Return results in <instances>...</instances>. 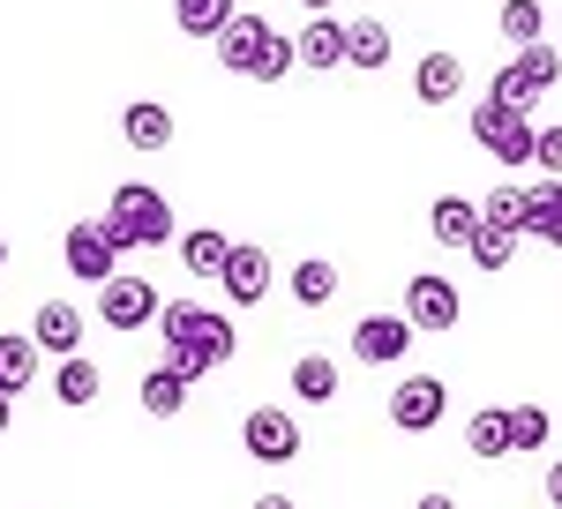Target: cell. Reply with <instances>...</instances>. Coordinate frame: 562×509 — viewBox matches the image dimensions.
Returning a JSON list of instances; mask_svg holds the SVG:
<instances>
[{
  "label": "cell",
  "instance_id": "18",
  "mask_svg": "<svg viewBox=\"0 0 562 509\" xmlns=\"http://www.w3.org/2000/svg\"><path fill=\"white\" fill-rule=\"evenodd\" d=\"M121 135H128L135 150H166V143H173V113H166L158 98H135L128 113H121Z\"/></svg>",
  "mask_w": 562,
  "mask_h": 509
},
{
  "label": "cell",
  "instance_id": "12",
  "mask_svg": "<svg viewBox=\"0 0 562 509\" xmlns=\"http://www.w3.org/2000/svg\"><path fill=\"white\" fill-rule=\"evenodd\" d=\"M31 344L53 352V360H76V352H83V315H76L68 299H45L38 323H31Z\"/></svg>",
  "mask_w": 562,
  "mask_h": 509
},
{
  "label": "cell",
  "instance_id": "27",
  "mask_svg": "<svg viewBox=\"0 0 562 509\" xmlns=\"http://www.w3.org/2000/svg\"><path fill=\"white\" fill-rule=\"evenodd\" d=\"M53 389H60V405H90L98 389H105V375H98V360H60V375H53Z\"/></svg>",
  "mask_w": 562,
  "mask_h": 509
},
{
  "label": "cell",
  "instance_id": "17",
  "mask_svg": "<svg viewBox=\"0 0 562 509\" xmlns=\"http://www.w3.org/2000/svg\"><path fill=\"white\" fill-rule=\"evenodd\" d=\"M525 233L562 248V180H532L525 188Z\"/></svg>",
  "mask_w": 562,
  "mask_h": 509
},
{
  "label": "cell",
  "instance_id": "22",
  "mask_svg": "<svg viewBox=\"0 0 562 509\" xmlns=\"http://www.w3.org/2000/svg\"><path fill=\"white\" fill-rule=\"evenodd\" d=\"M480 233H510V240H518V233H525V188L495 180V195L480 203Z\"/></svg>",
  "mask_w": 562,
  "mask_h": 509
},
{
  "label": "cell",
  "instance_id": "9",
  "mask_svg": "<svg viewBox=\"0 0 562 509\" xmlns=\"http://www.w3.org/2000/svg\"><path fill=\"white\" fill-rule=\"evenodd\" d=\"M458 315H465V299H458L450 278L420 270V278L405 285V330H458Z\"/></svg>",
  "mask_w": 562,
  "mask_h": 509
},
{
  "label": "cell",
  "instance_id": "36",
  "mask_svg": "<svg viewBox=\"0 0 562 509\" xmlns=\"http://www.w3.org/2000/svg\"><path fill=\"white\" fill-rule=\"evenodd\" d=\"M307 15H330V0H307Z\"/></svg>",
  "mask_w": 562,
  "mask_h": 509
},
{
  "label": "cell",
  "instance_id": "6",
  "mask_svg": "<svg viewBox=\"0 0 562 509\" xmlns=\"http://www.w3.org/2000/svg\"><path fill=\"white\" fill-rule=\"evenodd\" d=\"M240 442H248L256 465H293V457H301V420L278 412V405H256V412L240 420Z\"/></svg>",
  "mask_w": 562,
  "mask_h": 509
},
{
  "label": "cell",
  "instance_id": "33",
  "mask_svg": "<svg viewBox=\"0 0 562 509\" xmlns=\"http://www.w3.org/2000/svg\"><path fill=\"white\" fill-rule=\"evenodd\" d=\"M540 487H548V502L562 509V457H555V465H548V479H540Z\"/></svg>",
  "mask_w": 562,
  "mask_h": 509
},
{
  "label": "cell",
  "instance_id": "20",
  "mask_svg": "<svg viewBox=\"0 0 562 509\" xmlns=\"http://www.w3.org/2000/svg\"><path fill=\"white\" fill-rule=\"evenodd\" d=\"M173 248H180V262H188V278H217L233 240H225V233H211V225H195V233H180Z\"/></svg>",
  "mask_w": 562,
  "mask_h": 509
},
{
  "label": "cell",
  "instance_id": "7",
  "mask_svg": "<svg viewBox=\"0 0 562 509\" xmlns=\"http://www.w3.org/2000/svg\"><path fill=\"white\" fill-rule=\"evenodd\" d=\"M68 270L83 278V285H105V278H121V248H113V233H105V217H76L68 225Z\"/></svg>",
  "mask_w": 562,
  "mask_h": 509
},
{
  "label": "cell",
  "instance_id": "25",
  "mask_svg": "<svg viewBox=\"0 0 562 509\" xmlns=\"http://www.w3.org/2000/svg\"><path fill=\"white\" fill-rule=\"evenodd\" d=\"M465 450H473V457H487V465H495V457H510V427H503V405H480V412H473V427H465Z\"/></svg>",
  "mask_w": 562,
  "mask_h": 509
},
{
  "label": "cell",
  "instance_id": "15",
  "mask_svg": "<svg viewBox=\"0 0 562 509\" xmlns=\"http://www.w3.org/2000/svg\"><path fill=\"white\" fill-rule=\"evenodd\" d=\"M428 233L442 240V248H473V233H480V203H465V195H435Z\"/></svg>",
  "mask_w": 562,
  "mask_h": 509
},
{
  "label": "cell",
  "instance_id": "31",
  "mask_svg": "<svg viewBox=\"0 0 562 509\" xmlns=\"http://www.w3.org/2000/svg\"><path fill=\"white\" fill-rule=\"evenodd\" d=\"M480 262V270H487V278H495V270H503V262H510V255H518V240H510V233H473V248H465Z\"/></svg>",
  "mask_w": 562,
  "mask_h": 509
},
{
  "label": "cell",
  "instance_id": "2",
  "mask_svg": "<svg viewBox=\"0 0 562 509\" xmlns=\"http://www.w3.org/2000/svg\"><path fill=\"white\" fill-rule=\"evenodd\" d=\"M217 60H225L233 76H256V83H278V76L293 68V38H285V31H270L262 15H233V23L217 31Z\"/></svg>",
  "mask_w": 562,
  "mask_h": 509
},
{
  "label": "cell",
  "instance_id": "38",
  "mask_svg": "<svg viewBox=\"0 0 562 509\" xmlns=\"http://www.w3.org/2000/svg\"><path fill=\"white\" fill-rule=\"evenodd\" d=\"M0 270H8V248H0Z\"/></svg>",
  "mask_w": 562,
  "mask_h": 509
},
{
  "label": "cell",
  "instance_id": "4",
  "mask_svg": "<svg viewBox=\"0 0 562 509\" xmlns=\"http://www.w3.org/2000/svg\"><path fill=\"white\" fill-rule=\"evenodd\" d=\"M555 83H562V53H555V45H525L518 60H503V68H495L487 105H503V113H532Z\"/></svg>",
  "mask_w": 562,
  "mask_h": 509
},
{
  "label": "cell",
  "instance_id": "29",
  "mask_svg": "<svg viewBox=\"0 0 562 509\" xmlns=\"http://www.w3.org/2000/svg\"><path fill=\"white\" fill-rule=\"evenodd\" d=\"M503 427H510V450H548V405H510Z\"/></svg>",
  "mask_w": 562,
  "mask_h": 509
},
{
  "label": "cell",
  "instance_id": "14",
  "mask_svg": "<svg viewBox=\"0 0 562 509\" xmlns=\"http://www.w3.org/2000/svg\"><path fill=\"white\" fill-rule=\"evenodd\" d=\"M405 344H413L405 315H368V323L352 330V352H360L368 367H390V360H405Z\"/></svg>",
  "mask_w": 562,
  "mask_h": 509
},
{
  "label": "cell",
  "instance_id": "10",
  "mask_svg": "<svg viewBox=\"0 0 562 509\" xmlns=\"http://www.w3.org/2000/svg\"><path fill=\"white\" fill-rule=\"evenodd\" d=\"M158 285H143V278H105L98 285V315H105V330H143V323H158Z\"/></svg>",
  "mask_w": 562,
  "mask_h": 509
},
{
  "label": "cell",
  "instance_id": "8",
  "mask_svg": "<svg viewBox=\"0 0 562 509\" xmlns=\"http://www.w3.org/2000/svg\"><path fill=\"white\" fill-rule=\"evenodd\" d=\"M442 412H450V382L442 375H405L390 389V427H405V434H428Z\"/></svg>",
  "mask_w": 562,
  "mask_h": 509
},
{
  "label": "cell",
  "instance_id": "1",
  "mask_svg": "<svg viewBox=\"0 0 562 509\" xmlns=\"http://www.w3.org/2000/svg\"><path fill=\"white\" fill-rule=\"evenodd\" d=\"M158 330H166V367H180L188 382L233 360V323H225L217 307L173 299V307H158Z\"/></svg>",
  "mask_w": 562,
  "mask_h": 509
},
{
  "label": "cell",
  "instance_id": "16",
  "mask_svg": "<svg viewBox=\"0 0 562 509\" xmlns=\"http://www.w3.org/2000/svg\"><path fill=\"white\" fill-rule=\"evenodd\" d=\"M465 90V60H450V53H428L420 68H413V98L420 105H450Z\"/></svg>",
  "mask_w": 562,
  "mask_h": 509
},
{
  "label": "cell",
  "instance_id": "23",
  "mask_svg": "<svg viewBox=\"0 0 562 509\" xmlns=\"http://www.w3.org/2000/svg\"><path fill=\"white\" fill-rule=\"evenodd\" d=\"M180 405H188V375H180V367H150V375H143V412H150V420H173Z\"/></svg>",
  "mask_w": 562,
  "mask_h": 509
},
{
  "label": "cell",
  "instance_id": "32",
  "mask_svg": "<svg viewBox=\"0 0 562 509\" xmlns=\"http://www.w3.org/2000/svg\"><path fill=\"white\" fill-rule=\"evenodd\" d=\"M532 166L548 180H562V127H532Z\"/></svg>",
  "mask_w": 562,
  "mask_h": 509
},
{
  "label": "cell",
  "instance_id": "3",
  "mask_svg": "<svg viewBox=\"0 0 562 509\" xmlns=\"http://www.w3.org/2000/svg\"><path fill=\"white\" fill-rule=\"evenodd\" d=\"M105 233H113V248H166L173 240V211H166V195L150 188V180H121L113 188V203H105Z\"/></svg>",
  "mask_w": 562,
  "mask_h": 509
},
{
  "label": "cell",
  "instance_id": "13",
  "mask_svg": "<svg viewBox=\"0 0 562 509\" xmlns=\"http://www.w3.org/2000/svg\"><path fill=\"white\" fill-rule=\"evenodd\" d=\"M293 68H346V23L338 15H307V31L293 38Z\"/></svg>",
  "mask_w": 562,
  "mask_h": 509
},
{
  "label": "cell",
  "instance_id": "26",
  "mask_svg": "<svg viewBox=\"0 0 562 509\" xmlns=\"http://www.w3.org/2000/svg\"><path fill=\"white\" fill-rule=\"evenodd\" d=\"M293 397H307V405H330V397H338V367H330L323 352H301V360H293Z\"/></svg>",
  "mask_w": 562,
  "mask_h": 509
},
{
  "label": "cell",
  "instance_id": "19",
  "mask_svg": "<svg viewBox=\"0 0 562 509\" xmlns=\"http://www.w3.org/2000/svg\"><path fill=\"white\" fill-rule=\"evenodd\" d=\"M31 382H38V344L8 330V338H0V397H23Z\"/></svg>",
  "mask_w": 562,
  "mask_h": 509
},
{
  "label": "cell",
  "instance_id": "35",
  "mask_svg": "<svg viewBox=\"0 0 562 509\" xmlns=\"http://www.w3.org/2000/svg\"><path fill=\"white\" fill-rule=\"evenodd\" d=\"M413 509H458V502H450V495H420Z\"/></svg>",
  "mask_w": 562,
  "mask_h": 509
},
{
  "label": "cell",
  "instance_id": "28",
  "mask_svg": "<svg viewBox=\"0 0 562 509\" xmlns=\"http://www.w3.org/2000/svg\"><path fill=\"white\" fill-rule=\"evenodd\" d=\"M540 31H548V8H540V0H503V38L518 45H540Z\"/></svg>",
  "mask_w": 562,
  "mask_h": 509
},
{
  "label": "cell",
  "instance_id": "30",
  "mask_svg": "<svg viewBox=\"0 0 562 509\" xmlns=\"http://www.w3.org/2000/svg\"><path fill=\"white\" fill-rule=\"evenodd\" d=\"M330 293H338V270L307 255L301 270H293V299H301V307H323V299H330Z\"/></svg>",
  "mask_w": 562,
  "mask_h": 509
},
{
  "label": "cell",
  "instance_id": "11",
  "mask_svg": "<svg viewBox=\"0 0 562 509\" xmlns=\"http://www.w3.org/2000/svg\"><path fill=\"white\" fill-rule=\"evenodd\" d=\"M217 285H225V299L256 307V299L270 293V255H262L256 240H233V248H225V270H217Z\"/></svg>",
  "mask_w": 562,
  "mask_h": 509
},
{
  "label": "cell",
  "instance_id": "5",
  "mask_svg": "<svg viewBox=\"0 0 562 509\" xmlns=\"http://www.w3.org/2000/svg\"><path fill=\"white\" fill-rule=\"evenodd\" d=\"M473 143L495 158V166H510V172L532 166V121H525V113H503V105H487V98L473 105Z\"/></svg>",
  "mask_w": 562,
  "mask_h": 509
},
{
  "label": "cell",
  "instance_id": "34",
  "mask_svg": "<svg viewBox=\"0 0 562 509\" xmlns=\"http://www.w3.org/2000/svg\"><path fill=\"white\" fill-rule=\"evenodd\" d=\"M248 509H301V502H293V495H256Z\"/></svg>",
  "mask_w": 562,
  "mask_h": 509
},
{
  "label": "cell",
  "instance_id": "37",
  "mask_svg": "<svg viewBox=\"0 0 562 509\" xmlns=\"http://www.w3.org/2000/svg\"><path fill=\"white\" fill-rule=\"evenodd\" d=\"M0 434H8V397H0Z\"/></svg>",
  "mask_w": 562,
  "mask_h": 509
},
{
  "label": "cell",
  "instance_id": "21",
  "mask_svg": "<svg viewBox=\"0 0 562 509\" xmlns=\"http://www.w3.org/2000/svg\"><path fill=\"white\" fill-rule=\"evenodd\" d=\"M383 60H390V31H383V23H375V15L346 23V68H368V76H375Z\"/></svg>",
  "mask_w": 562,
  "mask_h": 509
},
{
  "label": "cell",
  "instance_id": "24",
  "mask_svg": "<svg viewBox=\"0 0 562 509\" xmlns=\"http://www.w3.org/2000/svg\"><path fill=\"white\" fill-rule=\"evenodd\" d=\"M233 15H240L233 0H173V23L188 31V38H217Z\"/></svg>",
  "mask_w": 562,
  "mask_h": 509
}]
</instances>
